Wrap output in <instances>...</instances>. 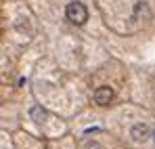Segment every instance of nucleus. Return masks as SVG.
<instances>
[{
	"instance_id": "nucleus-1",
	"label": "nucleus",
	"mask_w": 155,
	"mask_h": 149,
	"mask_svg": "<svg viewBox=\"0 0 155 149\" xmlns=\"http://www.w3.org/2000/svg\"><path fill=\"white\" fill-rule=\"evenodd\" d=\"M65 15H67V19L71 23H76V25H82L88 21V11H86V6L82 2H69L67 8H65Z\"/></svg>"
},
{
	"instance_id": "nucleus-2",
	"label": "nucleus",
	"mask_w": 155,
	"mask_h": 149,
	"mask_svg": "<svg viewBox=\"0 0 155 149\" xmlns=\"http://www.w3.org/2000/svg\"><path fill=\"white\" fill-rule=\"evenodd\" d=\"M111 99H113V90H111L109 86L97 88V93H94V103H97V105H109Z\"/></svg>"
},
{
	"instance_id": "nucleus-3",
	"label": "nucleus",
	"mask_w": 155,
	"mask_h": 149,
	"mask_svg": "<svg viewBox=\"0 0 155 149\" xmlns=\"http://www.w3.org/2000/svg\"><path fill=\"white\" fill-rule=\"evenodd\" d=\"M130 134H132V139H136V141H143V139H145V137L149 134V126L143 124V122H138V124L132 126Z\"/></svg>"
},
{
	"instance_id": "nucleus-4",
	"label": "nucleus",
	"mask_w": 155,
	"mask_h": 149,
	"mask_svg": "<svg viewBox=\"0 0 155 149\" xmlns=\"http://www.w3.org/2000/svg\"><path fill=\"white\" fill-rule=\"evenodd\" d=\"M29 116L34 118V122H42V120L46 118V111H44L42 107H31V111H29Z\"/></svg>"
},
{
	"instance_id": "nucleus-5",
	"label": "nucleus",
	"mask_w": 155,
	"mask_h": 149,
	"mask_svg": "<svg viewBox=\"0 0 155 149\" xmlns=\"http://www.w3.org/2000/svg\"><path fill=\"white\" fill-rule=\"evenodd\" d=\"M86 149H101V145H99L97 141H88V143H86Z\"/></svg>"
},
{
	"instance_id": "nucleus-6",
	"label": "nucleus",
	"mask_w": 155,
	"mask_h": 149,
	"mask_svg": "<svg viewBox=\"0 0 155 149\" xmlns=\"http://www.w3.org/2000/svg\"><path fill=\"white\" fill-rule=\"evenodd\" d=\"M153 141H155V130H153Z\"/></svg>"
}]
</instances>
